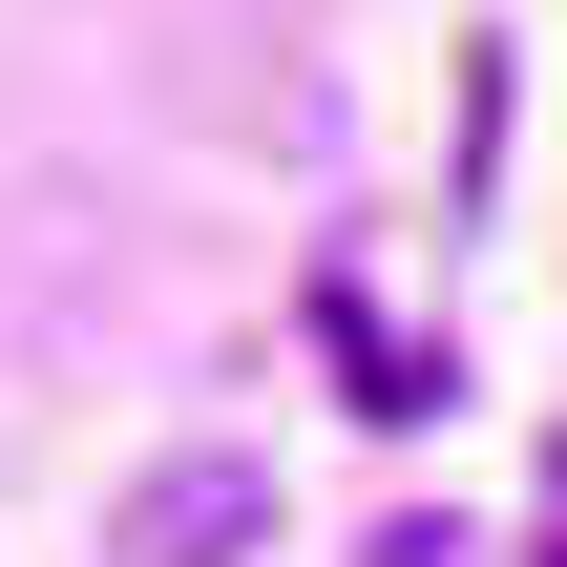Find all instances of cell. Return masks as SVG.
I'll return each mask as SVG.
<instances>
[{"label":"cell","instance_id":"obj_1","mask_svg":"<svg viewBox=\"0 0 567 567\" xmlns=\"http://www.w3.org/2000/svg\"><path fill=\"white\" fill-rule=\"evenodd\" d=\"M316 337H337V400H358V421H442V400H463V379H442V337H421V316H379L358 274L316 295Z\"/></svg>","mask_w":567,"mask_h":567},{"label":"cell","instance_id":"obj_3","mask_svg":"<svg viewBox=\"0 0 567 567\" xmlns=\"http://www.w3.org/2000/svg\"><path fill=\"white\" fill-rule=\"evenodd\" d=\"M526 567H567V442H547V484H526Z\"/></svg>","mask_w":567,"mask_h":567},{"label":"cell","instance_id":"obj_2","mask_svg":"<svg viewBox=\"0 0 567 567\" xmlns=\"http://www.w3.org/2000/svg\"><path fill=\"white\" fill-rule=\"evenodd\" d=\"M252 526H274V484H252V463L210 442V463H168V484L126 505V567H231V547H252Z\"/></svg>","mask_w":567,"mask_h":567}]
</instances>
